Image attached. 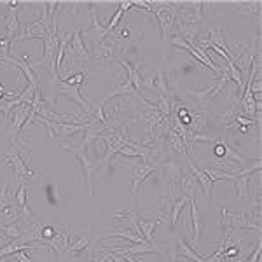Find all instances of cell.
Here are the masks:
<instances>
[{
  "mask_svg": "<svg viewBox=\"0 0 262 262\" xmlns=\"http://www.w3.org/2000/svg\"><path fill=\"white\" fill-rule=\"evenodd\" d=\"M203 172L208 175L212 182H215V180H231L233 182L234 177H236L234 173L224 172V170H220V168H206V170H203Z\"/></svg>",
  "mask_w": 262,
  "mask_h": 262,
  "instance_id": "7402d4cb",
  "label": "cell"
},
{
  "mask_svg": "<svg viewBox=\"0 0 262 262\" xmlns=\"http://www.w3.org/2000/svg\"><path fill=\"white\" fill-rule=\"evenodd\" d=\"M0 231H2L6 236L14 238V240H21L23 238V231L18 227L16 224H9V225H0Z\"/></svg>",
  "mask_w": 262,
  "mask_h": 262,
  "instance_id": "d4e9b609",
  "label": "cell"
},
{
  "mask_svg": "<svg viewBox=\"0 0 262 262\" xmlns=\"http://www.w3.org/2000/svg\"><path fill=\"white\" fill-rule=\"evenodd\" d=\"M119 63H121V65L124 67L126 72H128V81L131 82V84H133L135 91H137V93H140V89L144 87V77L140 75V70H138L137 67L131 65L128 59H124V58L119 59Z\"/></svg>",
  "mask_w": 262,
  "mask_h": 262,
  "instance_id": "4fadbf2b",
  "label": "cell"
},
{
  "mask_svg": "<svg viewBox=\"0 0 262 262\" xmlns=\"http://www.w3.org/2000/svg\"><path fill=\"white\" fill-rule=\"evenodd\" d=\"M122 16H124V11H122V9H117V11H116V14H114L112 18H110L109 25L105 26V31H107V35H109L110 31H112L114 28H117V25H119V23H121Z\"/></svg>",
  "mask_w": 262,
  "mask_h": 262,
  "instance_id": "83f0119b",
  "label": "cell"
},
{
  "mask_svg": "<svg viewBox=\"0 0 262 262\" xmlns=\"http://www.w3.org/2000/svg\"><path fill=\"white\" fill-rule=\"evenodd\" d=\"M114 253H128V255H138V253H159V255H165L168 252V247L161 243H156V241H144V243H133L131 247H112Z\"/></svg>",
  "mask_w": 262,
  "mask_h": 262,
  "instance_id": "5b68a950",
  "label": "cell"
},
{
  "mask_svg": "<svg viewBox=\"0 0 262 262\" xmlns=\"http://www.w3.org/2000/svg\"><path fill=\"white\" fill-rule=\"evenodd\" d=\"M133 7V4H131V0H124V2H121V6H119V9H122V11H128Z\"/></svg>",
  "mask_w": 262,
  "mask_h": 262,
  "instance_id": "d6a6232c",
  "label": "cell"
},
{
  "mask_svg": "<svg viewBox=\"0 0 262 262\" xmlns=\"http://www.w3.org/2000/svg\"><path fill=\"white\" fill-rule=\"evenodd\" d=\"M177 253L184 259H187L189 262H206V257L200 255L192 247H189L185 243V240H178L177 241Z\"/></svg>",
  "mask_w": 262,
  "mask_h": 262,
  "instance_id": "5bb4252c",
  "label": "cell"
},
{
  "mask_svg": "<svg viewBox=\"0 0 262 262\" xmlns=\"http://www.w3.org/2000/svg\"><path fill=\"white\" fill-rule=\"evenodd\" d=\"M137 224L142 236H144L147 241H154V231H156V227L159 225V220H144V218H138Z\"/></svg>",
  "mask_w": 262,
  "mask_h": 262,
  "instance_id": "d6986e66",
  "label": "cell"
},
{
  "mask_svg": "<svg viewBox=\"0 0 262 262\" xmlns=\"http://www.w3.org/2000/svg\"><path fill=\"white\" fill-rule=\"evenodd\" d=\"M189 205H190V220H192V245H194V250H196L198 243H200V234H201V227H203V220H201L200 212H198L196 198L189 200Z\"/></svg>",
  "mask_w": 262,
  "mask_h": 262,
  "instance_id": "30bf717a",
  "label": "cell"
},
{
  "mask_svg": "<svg viewBox=\"0 0 262 262\" xmlns=\"http://www.w3.org/2000/svg\"><path fill=\"white\" fill-rule=\"evenodd\" d=\"M11 63H14L16 67H18L19 70L23 72V75H25V79L28 81V84L30 86H34L35 89H41V86H39V81H37V75H35L34 72H31V67L28 65V63L25 61V59H16V58H11L9 59Z\"/></svg>",
  "mask_w": 262,
  "mask_h": 262,
  "instance_id": "ac0fdd59",
  "label": "cell"
},
{
  "mask_svg": "<svg viewBox=\"0 0 262 262\" xmlns=\"http://www.w3.org/2000/svg\"><path fill=\"white\" fill-rule=\"evenodd\" d=\"M170 147H172L173 150H177V152H185L187 154V150H185V147H184V144H182V138L178 137L177 133H175V131H172L170 129Z\"/></svg>",
  "mask_w": 262,
  "mask_h": 262,
  "instance_id": "484cf974",
  "label": "cell"
},
{
  "mask_svg": "<svg viewBox=\"0 0 262 262\" xmlns=\"http://www.w3.org/2000/svg\"><path fill=\"white\" fill-rule=\"evenodd\" d=\"M89 234H84L82 238H79L77 241H75L74 245H70L69 247V252H81V250L87 248V243H89Z\"/></svg>",
  "mask_w": 262,
  "mask_h": 262,
  "instance_id": "f1b7e54d",
  "label": "cell"
},
{
  "mask_svg": "<svg viewBox=\"0 0 262 262\" xmlns=\"http://www.w3.org/2000/svg\"><path fill=\"white\" fill-rule=\"evenodd\" d=\"M152 84H154V87H157V89L161 91V94L170 96V94H168V86H166V77H165L162 69L157 70L156 74H152Z\"/></svg>",
  "mask_w": 262,
  "mask_h": 262,
  "instance_id": "603a6c76",
  "label": "cell"
},
{
  "mask_svg": "<svg viewBox=\"0 0 262 262\" xmlns=\"http://www.w3.org/2000/svg\"><path fill=\"white\" fill-rule=\"evenodd\" d=\"M6 159L9 162V166L14 170V177L16 178H31V180H35V177H37L39 173L31 172L28 168V165H26V161L23 159L21 156H19V150H18V142H13L9 147H7L6 150Z\"/></svg>",
  "mask_w": 262,
  "mask_h": 262,
  "instance_id": "3957f363",
  "label": "cell"
},
{
  "mask_svg": "<svg viewBox=\"0 0 262 262\" xmlns=\"http://www.w3.org/2000/svg\"><path fill=\"white\" fill-rule=\"evenodd\" d=\"M126 94H137V91H135L133 84H131V82L128 81V79H126V81L122 82V84H119L117 87H114L112 91H109V93H107V96L102 100L100 105L103 107L107 102L110 100V98H114V96H126Z\"/></svg>",
  "mask_w": 262,
  "mask_h": 262,
  "instance_id": "e0dca14e",
  "label": "cell"
},
{
  "mask_svg": "<svg viewBox=\"0 0 262 262\" xmlns=\"http://www.w3.org/2000/svg\"><path fill=\"white\" fill-rule=\"evenodd\" d=\"M218 222L224 229H253L257 234H260V225H255L252 222V217L243 212H231V210L218 206Z\"/></svg>",
  "mask_w": 262,
  "mask_h": 262,
  "instance_id": "6da1fadb",
  "label": "cell"
},
{
  "mask_svg": "<svg viewBox=\"0 0 262 262\" xmlns=\"http://www.w3.org/2000/svg\"><path fill=\"white\" fill-rule=\"evenodd\" d=\"M0 65H6V61H4V59H0Z\"/></svg>",
  "mask_w": 262,
  "mask_h": 262,
  "instance_id": "e575fe53",
  "label": "cell"
},
{
  "mask_svg": "<svg viewBox=\"0 0 262 262\" xmlns=\"http://www.w3.org/2000/svg\"><path fill=\"white\" fill-rule=\"evenodd\" d=\"M187 157H189V168H190V172H192V175L196 177V180L200 182V185H201V189H203L205 196H212V184H213V182L210 180V177L203 172V170L198 168V166L194 165V161L190 159L189 154H187Z\"/></svg>",
  "mask_w": 262,
  "mask_h": 262,
  "instance_id": "7c38bea8",
  "label": "cell"
},
{
  "mask_svg": "<svg viewBox=\"0 0 262 262\" xmlns=\"http://www.w3.org/2000/svg\"><path fill=\"white\" fill-rule=\"evenodd\" d=\"M107 255H109V259L114 260V262H126L121 255H117V253H107Z\"/></svg>",
  "mask_w": 262,
  "mask_h": 262,
  "instance_id": "836d02e7",
  "label": "cell"
},
{
  "mask_svg": "<svg viewBox=\"0 0 262 262\" xmlns=\"http://www.w3.org/2000/svg\"><path fill=\"white\" fill-rule=\"evenodd\" d=\"M225 147H227V144H225V142H217L215 149H213V152H215L217 157H222V159H224V156H225Z\"/></svg>",
  "mask_w": 262,
  "mask_h": 262,
  "instance_id": "4dcf8cb0",
  "label": "cell"
},
{
  "mask_svg": "<svg viewBox=\"0 0 262 262\" xmlns=\"http://www.w3.org/2000/svg\"><path fill=\"white\" fill-rule=\"evenodd\" d=\"M236 175V173H234ZM250 180H252V177L250 175H243V177H234L233 184H234V190H236L238 198H245L247 196V192H250L248 190V185H250Z\"/></svg>",
  "mask_w": 262,
  "mask_h": 262,
  "instance_id": "44dd1931",
  "label": "cell"
},
{
  "mask_svg": "<svg viewBox=\"0 0 262 262\" xmlns=\"http://www.w3.org/2000/svg\"><path fill=\"white\" fill-rule=\"evenodd\" d=\"M67 51H69V53L72 51L79 59H89L91 58V53H87V49L84 46V39H82V34L79 30L74 31L72 41H70V46L67 47Z\"/></svg>",
  "mask_w": 262,
  "mask_h": 262,
  "instance_id": "8fae6325",
  "label": "cell"
},
{
  "mask_svg": "<svg viewBox=\"0 0 262 262\" xmlns=\"http://www.w3.org/2000/svg\"><path fill=\"white\" fill-rule=\"evenodd\" d=\"M107 236L124 238V240H129L131 243H144V241H147L144 236H140V234H135L133 231H112L110 234H107Z\"/></svg>",
  "mask_w": 262,
  "mask_h": 262,
  "instance_id": "cb8c5ba5",
  "label": "cell"
},
{
  "mask_svg": "<svg viewBox=\"0 0 262 262\" xmlns=\"http://www.w3.org/2000/svg\"><path fill=\"white\" fill-rule=\"evenodd\" d=\"M61 149H63V150H72V152L75 154V157H77V161H79V166H82V168H84V172H86V180H87V184H89V194H94L93 175H94V172H98V165H94L93 161L87 159L86 154L82 152V150L75 149V147L63 145Z\"/></svg>",
  "mask_w": 262,
  "mask_h": 262,
  "instance_id": "8992f818",
  "label": "cell"
},
{
  "mask_svg": "<svg viewBox=\"0 0 262 262\" xmlns=\"http://www.w3.org/2000/svg\"><path fill=\"white\" fill-rule=\"evenodd\" d=\"M255 56H257L255 51L250 49V51H247V53H241L240 56H234L233 63H234V67H240L238 70H240L241 75H243V74H247L250 70V67L255 63Z\"/></svg>",
  "mask_w": 262,
  "mask_h": 262,
  "instance_id": "2e32d148",
  "label": "cell"
},
{
  "mask_svg": "<svg viewBox=\"0 0 262 262\" xmlns=\"http://www.w3.org/2000/svg\"><path fill=\"white\" fill-rule=\"evenodd\" d=\"M26 185L23 184V185H19V189H18V194H16V205H18V208H26Z\"/></svg>",
  "mask_w": 262,
  "mask_h": 262,
  "instance_id": "f546056e",
  "label": "cell"
},
{
  "mask_svg": "<svg viewBox=\"0 0 262 262\" xmlns=\"http://www.w3.org/2000/svg\"><path fill=\"white\" fill-rule=\"evenodd\" d=\"M187 203H189V200L185 196H180L173 201V208H172V212H170V222H172L173 227L177 225L178 218H180V213L184 212V208L187 206Z\"/></svg>",
  "mask_w": 262,
  "mask_h": 262,
  "instance_id": "ffe728a7",
  "label": "cell"
},
{
  "mask_svg": "<svg viewBox=\"0 0 262 262\" xmlns=\"http://www.w3.org/2000/svg\"><path fill=\"white\" fill-rule=\"evenodd\" d=\"M260 248H262V245H260V240L257 241V247L255 250H253V253L250 255V259L247 262H259V257H260Z\"/></svg>",
  "mask_w": 262,
  "mask_h": 262,
  "instance_id": "1f68e13d",
  "label": "cell"
},
{
  "mask_svg": "<svg viewBox=\"0 0 262 262\" xmlns=\"http://www.w3.org/2000/svg\"><path fill=\"white\" fill-rule=\"evenodd\" d=\"M178 187H180V190H182V196H185L187 200H192V198H196V190H198L196 177H194L192 173H187L185 177H182Z\"/></svg>",
  "mask_w": 262,
  "mask_h": 262,
  "instance_id": "9a60e30c",
  "label": "cell"
},
{
  "mask_svg": "<svg viewBox=\"0 0 262 262\" xmlns=\"http://www.w3.org/2000/svg\"><path fill=\"white\" fill-rule=\"evenodd\" d=\"M59 94L70 98V100H74L75 103H79V105L84 109L86 116H89V117L93 116V107H91L89 102H87L86 98L81 94V86H65V84H61V86H59Z\"/></svg>",
  "mask_w": 262,
  "mask_h": 262,
  "instance_id": "ba28073f",
  "label": "cell"
},
{
  "mask_svg": "<svg viewBox=\"0 0 262 262\" xmlns=\"http://www.w3.org/2000/svg\"><path fill=\"white\" fill-rule=\"evenodd\" d=\"M16 6L18 2H9V9L6 14V39L13 42L16 31L19 30V21H18V13H16Z\"/></svg>",
  "mask_w": 262,
  "mask_h": 262,
  "instance_id": "9c48e42d",
  "label": "cell"
},
{
  "mask_svg": "<svg viewBox=\"0 0 262 262\" xmlns=\"http://www.w3.org/2000/svg\"><path fill=\"white\" fill-rule=\"evenodd\" d=\"M30 110H31V107L28 105V103H21V105L16 107V109L13 110V114H11L13 119H11V122H9V128L14 135V140L21 135L23 128H25V122L30 116Z\"/></svg>",
  "mask_w": 262,
  "mask_h": 262,
  "instance_id": "52a82bcc",
  "label": "cell"
},
{
  "mask_svg": "<svg viewBox=\"0 0 262 262\" xmlns=\"http://www.w3.org/2000/svg\"><path fill=\"white\" fill-rule=\"evenodd\" d=\"M149 4L152 6V14H156L157 21L161 25V42H165L168 39L170 30L175 25L178 9H175L177 7L175 2H152V0H149Z\"/></svg>",
  "mask_w": 262,
  "mask_h": 262,
  "instance_id": "7a4b0ae2",
  "label": "cell"
},
{
  "mask_svg": "<svg viewBox=\"0 0 262 262\" xmlns=\"http://www.w3.org/2000/svg\"><path fill=\"white\" fill-rule=\"evenodd\" d=\"M154 172H156V166L150 165V162L142 161V162H135L131 166V210H135V206H137V194L140 184Z\"/></svg>",
  "mask_w": 262,
  "mask_h": 262,
  "instance_id": "277c9868",
  "label": "cell"
},
{
  "mask_svg": "<svg viewBox=\"0 0 262 262\" xmlns=\"http://www.w3.org/2000/svg\"><path fill=\"white\" fill-rule=\"evenodd\" d=\"M87 74L86 72H77L75 75H70V77H67L65 81H63V84L65 86H81L82 82L86 81Z\"/></svg>",
  "mask_w": 262,
  "mask_h": 262,
  "instance_id": "4316f807",
  "label": "cell"
}]
</instances>
